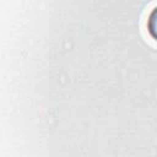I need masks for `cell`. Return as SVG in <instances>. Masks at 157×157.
Here are the masks:
<instances>
[{
	"mask_svg": "<svg viewBox=\"0 0 157 157\" xmlns=\"http://www.w3.org/2000/svg\"><path fill=\"white\" fill-rule=\"evenodd\" d=\"M146 27H147L148 34H150L155 40H157V5L150 11V13H148V16H147Z\"/></svg>",
	"mask_w": 157,
	"mask_h": 157,
	"instance_id": "1",
	"label": "cell"
}]
</instances>
